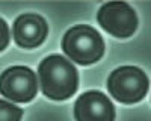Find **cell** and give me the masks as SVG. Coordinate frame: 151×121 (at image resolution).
I'll return each instance as SVG.
<instances>
[{
  "label": "cell",
  "instance_id": "cell-3",
  "mask_svg": "<svg viewBox=\"0 0 151 121\" xmlns=\"http://www.w3.org/2000/svg\"><path fill=\"white\" fill-rule=\"evenodd\" d=\"M107 89L115 100L130 104L141 102L148 92V77L137 67H119L107 79Z\"/></svg>",
  "mask_w": 151,
  "mask_h": 121
},
{
  "label": "cell",
  "instance_id": "cell-7",
  "mask_svg": "<svg viewBox=\"0 0 151 121\" xmlns=\"http://www.w3.org/2000/svg\"><path fill=\"white\" fill-rule=\"evenodd\" d=\"M48 27L38 14H23L14 23V40L23 48H35L45 41Z\"/></svg>",
  "mask_w": 151,
  "mask_h": 121
},
{
  "label": "cell",
  "instance_id": "cell-8",
  "mask_svg": "<svg viewBox=\"0 0 151 121\" xmlns=\"http://www.w3.org/2000/svg\"><path fill=\"white\" fill-rule=\"evenodd\" d=\"M23 109L6 100H0V121H20Z\"/></svg>",
  "mask_w": 151,
  "mask_h": 121
},
{
  "label": "cell",
  "instance_id": "cell-4",
  "mask_svg": "<svg viewBox=\"0 0 151 121\" xmlns=\"http://www.w3.org/2000/svg\"><path fill=\"white\" fill-rule=\"evenodd\" d=\"M36 76L29 67H11L0 76V94L15 103H27L36 95Z\"/></svg>",
  "mask_w": 151,
  "mask_h": 121
},
{
  "label": "cell",
  "instance_id": "cell-1",
  "mask_svg": "<svg viewBox=\"0 0 151 121\" xmlns=\"http://www.w3.org/2000/svg\"><path fill=\"white\" fill-rule=\"evenodd\" d=\"M42 94L52 100L70 99L77 91L79 76L76 67L60 55L45 58L38 67Z\"/></svg>",
  "mask_w": 151,
  "mask_h": 121
},
{
  "label": "cell",
  "instance_id": "cell-5",
  "mask_svg": "<svg viewBox=\"0 0 151 121\" xmlns=\"http://www.w3.org/2000/svg\"><path fill=\"white\" fill-rule=\"evenodd\" d=\"M97 20L107 33L116 38H129L137 27L134 9L124 2H109L103 5L97 14Z\"/></svg>",
  "mask_w": 151,
  "mask_h": 121
},
{
  "label": "cell",
  "instance_id": "cell-2",
  "mask_svg": "<svg viewBox=\"0 0 151 121\" xmlns=\"http://www.w3.org/2000/svg\"><path fill=\"white\" fill-rule=\"evenodd\" d=\"M62 50L74 62L89 65L95 64L104 55V41L94 27L80 24L71 27L64 35Z\"/></svg>",
  "mask_w": 151,
  "mask_h": 121
},
{
  "label": "cell",
  "instance_id": "cell-9",
  "mask_svg": "<svg viewBox=\"0 0 151 121\" xmlns=\"http://www.w3.org/2000/svg\"><path fill=\"white\" fill-rule=\"evenodd\" d=\"M9 27L3 18H0V52L5 50L9 44Z\"/></svg>",
  "mask_w": 151,
  "mask_h": 121
},
{
  "label": "cell",
  "instance_id": "cell-6",
  "mask_svg": "<svg viewBox=\"0 0 151 121\" xmlns=\"http://www.w3.org/2000/svg\"><path fill=\"white\" fill-rule=\"evenodd\" d=\"M74 117L77 121H113L115 107L103 92L88 91L76 102Z\"/></svg>",
  "mask_w": 151,
  "mask_h": 121
}]
</instances>
